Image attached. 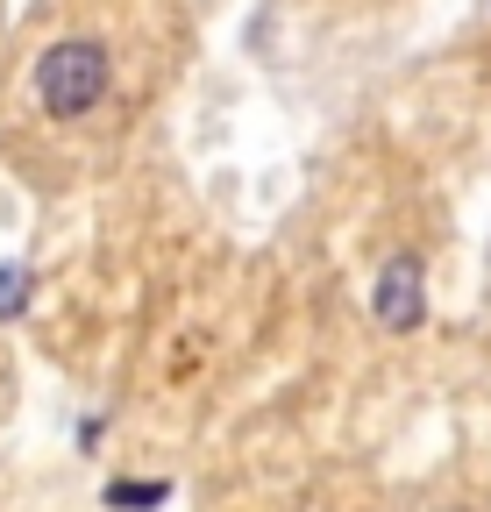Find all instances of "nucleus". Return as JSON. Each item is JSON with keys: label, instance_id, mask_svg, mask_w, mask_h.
I'll return each mask as SVG.
<instances>
[{"label": "nucleus", "instance_id": "2", "mask_svg": "<svg viewBox=\"0 0 491 512\" xmlns=\"http://www.w3.org/2000/svg\"><path fill=\"white\" fill-rule=\"evenodd\" d=\"M371 313L385 320L392 335H413L420 320H427V271H420V256H413V249L385 256V271H378V292H371Z\"/></svg>", "mask_w": 491, "mask_h": 512}, {"label": "nucleus", "instance_id": "4", "mask_svg": "<svg viewBox=\"0 0 491 512\" xmlns=\"http://www.w3.org/2000/svg\"><path fill=\"white\" fill-rule=\"evenodd\" d=\"M22 306H29V271L8 264V271H0V320H15Z\"/></svg>", "mask_w": 491, "mask_h": 512}, {"label": "nucleus", "instance_id": "1", "mask_svg": "<svg viewBox=\"0 0 491 512\" xmlns=\"http://www.w3.org/2000/svg\"><path fill=\"white\" fill-rule=\"evenodd\" d=\"M107 86H114V57L93 36H65L36 57V100L50 121H86L107 100Z\"/></svg>", "mask_w": 491, "mask_h": 512}, {"label": "nucleus", "instance_id": "3", "mask_svg": "<svg viewBox=\"0 0 491 512\" xmlns=\"http://www.w3.org/2000/svg\"><path fill=\"white\" fill-rule=\"evenodd\" d=\"M171 498V477H114L107 484V512H150Z\"/></svg>", "mask_w": 491, "mask_h": 512}]
</instances>
